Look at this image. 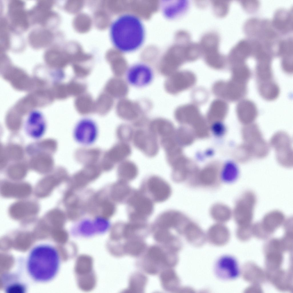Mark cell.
Wrapping results in <instances>:
<instances>
[{"label": "cell", "instance_id": "7402d4cb", "mask_svg": "<svg viewBox=\"0 0 293 293\" xmlns=\"http://www.w3.org/2000/svg\"><path fill=\"white\" fill-rule=\"evenodd\" d=\"M5 290L9 293H23L26 291L25 285L17 280H12L11 281L5 283Z\"/></svg>", "mask_w": 293, "mask_h": 293}, {"label": "cell", "instance_id": "e0dca14e", "mask_svg": "<svg viewBox=\"0 0 293 293\" xmlns=\"http://www.w3.org/2000/svg\"><path fill=\"white\" fill-rule=\"evenodd\" d=\"M151 132L155 136H159L162 138L169 137L171 131V127L166 119L158 118L153 120L150 123Z\"/></svg>", "mask_w": 293, "mask_h": 293}, {"label": "cell", "instance_id": "8fae6325", "mask_svg": "<svg viewBox=\"0 0 293 293\" xmlns=\"http://www.w3.org/2000/svg\"><path fill=\"white\" fill-rule=\"evenodd\" d=\"M0 190L1 195L5 197L21 199L29 197L31 194L32 189L28 183L6 182L1 185Z\"/></svg>", "mask_w": 293, "mask_h": 293}, {"label": "cell", "instance_id": "3957f363", "mask_svg": "<svg viewBox=\"0 0 293 293\" xmlns=\"http://www.w3.org/2000/svg\"><path fill=\"white\" fill-rule=\"evenodd\" d=\"M154 203L139 189H135L126 203L128 221H148L153 213Z\"/></svg>", "mask_w": 293, "mask_h": 293}, {"label": "cell", "instance_id": "603a6c76", "mask_svg": "<svg viewBox=\"0 0 293 293\" xmlns=\"http://www.w3.org/2000/svg\"><path fill=\"white\" fill-rule=\"evenodd\" d=\"M46 220L54 225H61L64 222L62 213L57 209H53L48 212L46 215Z\"/></svg>", "mask_w": 293, "mask_h": 293}, {"label": "cell", "instance_id": "6da1fadb", "mask_svg": "<svg viewBox=\"0 0 293 293\" xmlns=\"http://www.w3.org/2000/svg\"><path fill=\"white\" fill-rule=\"evenodd\" d=\"M111 41L115 47L125 53L133 52L143 45L146 32L144 23L137 15L123 14L112 23L110 29Z\"/></svg>", "mask_w": 293, "mask_h": 293}, {"label": "cell", "instance_id": "44dd1931", "mask_svg": "<svg viewBox=\"0 0 293 293\" xmlns=\"http://www.w3.org/2000/svg\"><path fill=\"white\" fill-rule=\"evenodd\" d=\"M212 209V214L216 220L225 221L229 219L231 213L229 209L226 206L218 205Z\"/></svg>", "mask_w": 293, "mask_h": 293}, {"label": "cell", "instance_id": "cb8c5ba5", "mask_svg": "<svg viewBox=\"0 0 293 293\" xmlns=\"http://www.w3.org/2000/svg\"><path fill=\"white\" fill-rule=\"evenodd\" d=\"M211 129L213 134L217 137L223 136L225 133L226 130L225 126L220 122L214 123L211 126Z\"/></svg>", "mask_w": 293, "mask_h": 293}, {"label": "cell", "instance_id": "277c9868", "mask_svg": "<svg viewBox=\"0 0 293 293\" xmlns=\"http://www.w3.org/2000/svg\"><path fill=\"white\" fill-rule=\"evenodd\" d=\"M139 189L154 203H161L171 196L172 189L170 184L159 176L153 175L144 179Z\"/></svg>", "mask_w": 293, "mask_h": 293}, {"label": "cell", "instance_id": "2e32d148", "mask_svg": "<svg viewBox=\"0 0 293 293\" xmlns=\"http://www.w3.org/2000/svg\"><path fill=\"white\" fill-rule=\"evenodd\" d=\"M138 173V169L136 165L129 161L123 162L118 170V175L120 180L128 183L135 179Z\"/></svg>", "mask_w": 293, "mask_h": 293}, {"label": "cell", "instance_id": "ac0fdd59", "mask_svg": "<svg viewBox=\"0 0 293 293\" xmlns=\"http://www.w3.org/2000/svg\"><path fill=\"white\" fill-rule=\"evenodd\" d=\"M59 183L58 180L53 177L44 179L37 184L35 188L36 195L39 198H44L49 196Z\"/></svg>", "mask_w": 293, "mask_h": 293}, {"label": "cell", "instance_id": "30bf717a", "mask_svg": "<svg viewBox=\"0 0 293 293\" xmlns=\"http://www.w3.org/2000/svg\"><path fill=\"white\" fill-rule=\"evenodd\" d=\"M39 209L38 204L31 201H21L12 204L9 209L10 216L16 220L29 219L35 216Z\"/></svg>", "mask_w": 293, "mask_h": 293}, {"label": "cell", "instance_id": "9a60e30c", "mask_svg": "<svg viewBox=\"0 0 293 293\" xmlns=\"http://www.w3.org/2000/svg\"><path fill=\"white\" fill-rule=\"evenodd\" d=\"M114 187V196L116 200L120 203L126 204L135 189L128 182L121 180Z\"/></svg>", "mask_w": 293, "mask_h": 293}, {"label": "cell", "instance_id": "52a82bcc", "mask_svg": "<svg viewBox=\"0 0 293 293\" xmlns=\"http://www.w3.org/2000/svg\"><path fill=\"white\" fill-rule=\"evenodd\" d=\"M256 198L254 193H244L237 202L234 211L235 221L240 224H248L253 217Z\"/></svg>", "mask_w": 293, "mask_h": 293}, {"label": "cell", "instance_id": "ba28073f", "mask_svg": "<svg viewBox=\"0 0 293 293\" xmlns=\"http://www.w3.org/2000/svg\"><path fill=\"white\" fill-rule=\"evenodd\" d=\"M216 272L221 278L233 280L240 275V269L238 261L234 257L226 255L221 257L217 262Z\"/></svg>", "mask_w": 293, "mask_h": 293}, {"label": "cell", "instance_id": "8992f818", "mask_svg": "<svg viewBox=\"0 0 293 293\" xmlns=\"http://www.w3.org/2000/svg\"><path fill=\"white\" fill-rule=\"evenodd\" d=\"M126 78L131 85L137 87L147 86L152 81L153 77L151 67L144 63L132 65L127 70Z\"/></svg>", "mask_w": 293, "mask_h": 293}, {"label": "cell", "instance_id": "d6986e66", "mask_svg": "<svg viewBox=\"0 0 293 293\" xmlns=\"http://www.w3.org/2000/svg\"><path fill=\"white\" fill-rule=\"evenodd\" d=\"M239 172L238 167L234 162L228 161L225 163L222 168V177L227 182H233L237 179Z\"/></svg>", "mask_w": 293, "mask_h": 293}, {"label": "cell", "instance_id": "7a4b0ae2", "mask_svg": "<svg viewBox=\"0 0 293 293\" xmlns=\"http://www.w3.org/2000/svg\"><path fill=\"white\" fill-rule=\"evenodd\" d=\"M60 258L57 250L47 244L37 245L30 252L27 266L32 278L40 282H45L53 279L59 269Z\"/></svg>", "mask_w": 293, "mask_h": 293}, {"label": "cell", "instance_id": "7c38bea8", "mask_svg": "<svg viewBox=\"0 0 293 293\" xmlns=\"http://www.w3.org/2000/svg\"><path fill=\"white\" fill-rule=\"evenodd\" d=\"M26 126V130L29 135L35 139L42 137L46 130V123L43 116L36 112L31 113L29 115Z\"/></svg>", "mask_w": 293, "mask_h": 293}, {"label": "cell", "instance_id": "d4e9b609", "mask_svg": "<svg viewBox=\"0 0 293 293\" xmlns=\"http://www.w3.org/2000/svg\"><path fill=\"white\" fill-rule=\"evenodd\" d=\"M121 134V138L125 140H130L132 137V129L128 126L125 125L123 126Z\"/></svg>", "mask_w": 293, "mask_h": 293}, {"label": "cell", "instance_id": "4fadbf2b", "mask_svg": "<svg viewBox=\"0 0 293 293\" xmlns=\"http://www.w3.org/2000/svg\"><path fill=\"white\" fill-rule=\"evenodd\" d=\"M122 100L118 104L117 109L119 115L127 120L136 119L141 112V108L138 104L128 99Z\"/></svg>", "mask_w": 293, "mask_h": 293}, {"label": "cell", "instance_id": "ffe728a7", "mask_svg": "<svg viewBox=\"0 0 293 293\" xmlns=\"http://www.w3.org/2000/svg\"><path fill=\"white\" fill-rule=\"evenodd\" d=\"M131 150L130 146L124 143H120L114 148L112 152L113 157L116 161H120L130 155Z\"/></svg>", "mask_w": 293, "mask_h": 293}, {"label": "cell", "instance_id": "5bb4252c", "mask_svg": "<svg viewBox=\"0 0 293 293\" xmlns=\"http://www.w3.org/2000/svg\"><path fill=\"white\" fill-rule=\"evenodd\" d=\"M184 2H171L169 1H162L161 8L164 16L168 19L175 17L185 10L187 6Z\"/></svg>", "mask_w": 293, "mask_h": 293}, {"label": "cell", "instance_id": "9c48e42d", "mask_svg": "<svg viewBox=\"0 0 293 293\" xmlns=\"http://www.w3.org/2000/svg\"><path fill=\"white\" fill-rule=\"evenodd\" d=\"M133 142L136 147L149 156L155 155L158 151L157 139L151 132H147L142 130H137L134 134Z\"/></svg>", "mask_w": 293, "mask_h": 293}, {"label": "cell", "instance_id": "5b68a950", "mask_svg": "<svg viewBox=\"0 0 293 293\" xmlns=\"http://www.w3.org/2000/svg\"><path fill=\"white\" fill-rule=\"evenodd\" d=\"M98 134V127L95 122L90 119L85 118L80 121L76 125L73 136L78 143L89 146L96 141Z\"/></svg>", "mask_w": 293, "mask_h": 293}]
</instances>
